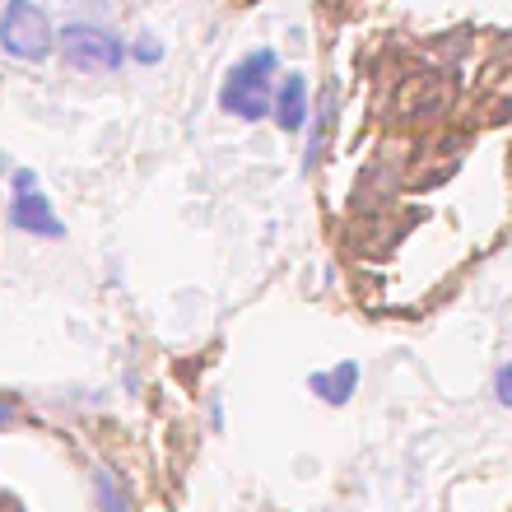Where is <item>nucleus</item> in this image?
<instances>
[{
    "mask_svg": "<svg viewBox=\"0 0 512 512\" xmlns=\"http://www.w3.org/2000/svg\"><path fill=\"white\" fill-rule=\"evenodd\" d=\"M270 75H275V52L261 47L247 61L229 70V80L219 89V108L238 117V122H261L270 117Z\"/></svg>",
    "mask_w": 512,
    "mask_h": 512,
    "instance_id": "nucleus-1",
    "label": "nucleus"
},
{
    "mask_svg": "<svg viewBox=\"0 0 512 512\" xmlns=\"http://www.w3.org/2000/svg\"><path fill=\"white\" fill-rule=\"evenodd\" d=\"M52 42L56 33L42 5H33V0H10L5 5V14H0V47L14 61H47Z\"/></svg>",
    "mask_w": 512,
    "mask_h": 512,
    "instance_id": "nucleus-2",
    "label": "nucleus"
},
{
    "mask_svg": "<svg viewBox=\"0 0 512 512\" xmlns=\"http://www.w3.org/2000/svg\"><path fill=\"white\" fill-rule=\"evenodd\" d=\"M56 42H61V56H66L75 70H84V75L122 66V42L94 24H66Z\"/></svg>",
    "mask_w": 512,
    "mask_h": 512,
    "instance_id": "nucleus-3",
    "label": "nucleus"
},
{
    "mask_svg": "<svg viewBox=\"0 0 512 512\" xmlns=\"http://www.w3.org/2000/svg\"><path fill=\"white\" fill-rule=\"evenodd\" d=\"M10 224L14 229L33 233V238H66V224L52 215V201L42 196L38 177L19 168L14 173V210H10Z\"/></svg>",
    "mask_w": 512,
    "mask_h": 512,
    "instance_id": "nucleus-4",
    "label": "nucleus"
},
{
    "mask_svg": "<svg viewBox=\"0 0 512 512\" xmlns=\"http://www.w3.org/2000/svg\"><path fill=\"white\" fill-rule=\"evenodd\" d=\"M270 117H275V126H280L284 135L303 131V122H308V80L303 75H284V84L270 94Z\"/></svg>",
    "mask_w": 512,
    "mask_h": 512,
    "instance_id": "nucleus-5",
    "label": "nucleus"
},
{
    "mask_svg": "<svg viewBox=\"0 0 512 512\" xmlns=\"http://www.w3.org/2000/svg\"><path fill=\"white\" fill-rule=\"evenodd\" d=\"M312 391H317V396H322V401H331V405H345L354 396V387H359V364H350V359H345V364L336 368V373H312V382H308Z\"/></svg>",
    "mask_w": 512,
    "mask_h": 512,
    "instance_id": "nucleus-6",
    "label": "nucleus"
},
{
    "mask_svg": "<svg viewBox=\"0 0 512 512\" xmlns=\"http://www.w3.org/2000/svg\"><path fill=\"white\" fill-rule=\"evenodd\" d=\"M94 489H98V512H131V499H126V489L117 485V475L108 466L94 471Z\"/></svg>",
    "mask_w": 512,
    "mask_h": 512,
    "instance_id": "nucleus-7",
    "label": "nucleus"
},
{
    "mask_svg": "<svg viewBox=\"0 0 512 512\" xmlns=\"http://www.w3.org/2000/svg\"><path fill=\"white\" fill-rule=\"evenodd\" d=\"M135 56H145L149 66H154V61H159V56H163V47H159V38H149V33H145V38L135 42Z\"/></svg>",
    "mask_w": 512,
    "mask_h": 512,
    "instance_id": "nucleus-8",
    "label": "nucleus"
},
{
    "mask_svg": "<svg viewBox=\"0 0 512 512\" xmlns=\"http://www.w3.org/2000/svg\"><path fill=\"white\" fill-rule=\"evenodd\" d=\"M494 391H499V405H512V368H499V378H494Z\"/></svg>",
    "mask_w": 512,
    "mask_h": 512,
    "instance_id": "nucleus-9",
    "label": "nucleus"
},
{
    "mask_svg": "<svg viewBox=\"0 0 512 512\" xmlns=\"http://www.w3.org/2000/svg\"><path fill=\"white\" fill-rule=\"evenodd\" d=\"M5 424H14V405L10 401H0V429H5Z\"/></svg>",
    "mask_w": 512,
    "mask_h": 512,
    "instance_id": "nucleus-10",
    "label": "nucleus"
}]
</instances>
